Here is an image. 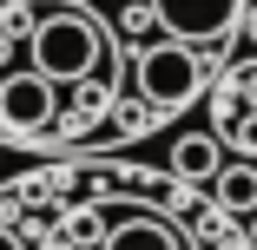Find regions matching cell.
<instances>
[{"label": "cell", "instance_id": "cell-2", "mask_svg": "<svg viewBox=\"0 0 257 250\" xmlns=\"http://www.w3.org/2000/svg\"><path fill=\"white\" fill-rule=\"evenodd\" d=\"M204 66L185 40H165V46H145L139 53V92H145V106H159V112H185L191 99L204 92Z\"/></svg>", "mask_w": 257, "mask_h": 250}, {"label": "cell", "instance_id": "cell-1", "mask_svg": "<svg viewBox=\"0 0 257 250\" xmlns=\"http://www.w3.org/2000/svg\"><path fill=\"white\" fill-rule=\"evenodd\" d=\"M27 46H33V66L53 86H86L99 66H106V53H112L106 27H99L86 7H33Z\"/></svg>", "mask_w": 257, "mask_h": 250}, {"label": "cell", "instance_id": "cell-8", "mask_svg": "<svg viewBox=\"0 0 257 250\" xmlns=\"http://www.w3.org/2000/svg\"><path fill=\"white\" fill-rule=\"evenodd\" d=\"M0 250H27V243L14 237V224H7V217H0Z\"/></svg>", "mask_w": 257, "mask_h": 250}, {"label": "cell", "instance_id": "cell-5", "mask_svg": "<svg viewBox=\"0 0 257 250\" xmlns=\"http://www.w3.org/2000/svg\"><path fill=\"white\" fill-rule=\"evenodd\" d=\"M99 250H185V237H178L165 217H152V211H125V217L106 230Z\"/></svg>", "mask_w": 257, "mask_h": 250}, {"label": "cell", "instance_id": "cell-9", "mask_svg": "<svg viewBox=\"0 0 257 250\" xmlns=\"http://www.w3.org/2000/svg\"><path fill=\"white\" fill-rule=\"evenodd\" d=\"M244 99L257 106V66H244Z\"/></svg>", "mask_w": 257, "mask_h": 250}, {"label": "cell", "instance_id": "cell-6", "mask_svg": "<svg viewBox=\"0 0 257 250\" xmlns=\"http://www.w3.org/2000/svg\"><path fill=\"white\" fill-rule=\"evenodd\" d=\"M172 171H178V178H191V184H198V178H218V171H224L218 138H211V132H185V138L172 145Z\"/></svg>", "mask_w": 257, "mask_h": 250}, {"label": "cell", "instance_id": "cell-3", "mask_svg": "<svg viewBox=\"0 0 257 250\" xmlns=\"http://www.w3.org/2000/svg\"><path fill=\"white\" fill-rule=\"evenodd\" d=\"M152 14H159V27L185 46H224L237 27H244V0H145Z\"/></svg>", "mask_w": 257, "mask_h": 250}, {"label": "cell", "instance_id": "cell-4", "mask_svg": "<svg viewBox=\"0 0 257 250\" xmlns=\"http://www.w3.org/2000/svg\"><path fill=\"white\" fill-rule=\"evenodd\" d=\"M53 112H60V86L40 66L0 73V132H46Z\"/></svg>", "mask_w": 257, "mask_h": 250}, {"label": "cell", "instance_id": "cell-7", "mask_svg": "<svg viewBox=\"0 0 257 250\" xmlns=\"http://www.w3.org/2000/svg\"><path fill=\"white\" fill-rule=\"evenodd\" d=\"M211 184H218V204L224 211H237V217L257 211V165H224Z\"/></svg>", "mask_w": 257, "mask_h": 250}, {"label": "cell", "instance_id": "cell-10", "mask_svg": "<svg viewBox=\"0 0 257 250\" xmlns=\"http://www.w3.org/2000/svg\"><path fill=\"white\" fill-rule=\"evenodd\" d=\"M244 33H250V40H257V7H250V14H244Z\"/></svg>", "mask_w": 257, "mask_h": 250}]
</instances>
